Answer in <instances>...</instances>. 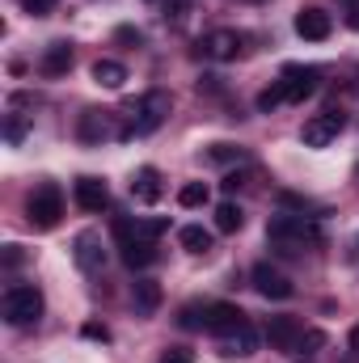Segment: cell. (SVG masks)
<instances>
[{
	"label": "cell",
	"instance_id": "obj_1",
	"mask_svg": "<svg viewBox=\"0 0 359 363\" xmlns=\"http://www.w3.org/2000/svg\"><path fill=\"white\" fill-rule=\"evenodd\" d=\"M165 220H114V241L118 254L131 271H144L157 262V237L165 233Z\"/></svg>",
	"mask_w": 359,
	"mask_h": 363
},
{
	"label": "cell",
	"instance_id": "obj_2",
	"mask_svg": "<svg viewBox=\"0 0 359 363\" xmlns=\"http://www.w3.org/2000/svg\"><path fill=\"white\" fill-rule=\"evenodd\" d=\"M267 241L279 254H304V250H321L326 233L313 216H275L267 224Z\"/></svg>",
	"mask_w": 359,
	"mask_h": 363
},
{
	"label": "cell",
	"instance_id": "obj_3",
	"mask_svg": "<svg viewBox=\"0 0 359 363\" xmlns=\"http://www.w3.org/2000/svg\"><path fill=\"white\" fill-rule=\"evenodd\" d=\"M170 110H174V97L165 89H153V93H144L127 114V123H123V135L118 140H131V135H148V131H157L165 118H170Z\"/></svg>",
	"mask_w": 359,
	"mask_h": 363
},
{
	"label": "cell",
	"instance_id": "obj_4",
	"mask_svg": "<svg viewBox=\"0 0 359 363\" xmlns=\"http://www.w3.org/2000/svg\"><path fill=\"white\" fill-rule=\"evenodd\" d=\"M43 304L47 300H43V291L34 283H13L4 291V300H0V313H4L9 325H34L43 317Z\"/></svg>",
	"mask_w": 359,
	"mask_h": 363
},
{
	"label": "cell",
	"instance_id": "obj_5",
	"mask_svg": "<svg viewBox=\"0 0 359 363\" xmlns=\"http://www.w3.org/2000/svg\"><path fill=\"white\" fill-rule=\"evenodd\" d=\"M26 216H30L34 228H55L60 216H64V194H60V186H55V182H43V186L30 194Z\"/></svg>",
	"mask_w": 359,
	"mask_h": 363
},
{
	"label": "cell",
	"instance_id": "obj_6",
	"mask_svg": "<svg viewBox=\"0 0 359 363\" xmlns=\"http://www.w3.org/2000/svg\"><path fill=\"white\" fill-rule=\"evenodd\" d=\"M343 127H347V114H343V110H321V114H313V118L304 123L300 140H304L309 148H326L330 140H338Z\"/></svg>",
	"mask_w": 359,
	"mask_h": 363
},
{
	"label": "cell",
	"instance_id": "obj_7",
	"mask_svg": "<svg viewBox=\"0 0 359 363\" xmlns=\"http://www.w3.org/2000/svg\"><path fill=\"white\" fill-rule=\"evenodd\" d=\"M250 317L237 308V304H228V300H216V304H203V330L207 334H216V338H228L233 330H241Z\"/></svg>",
	"mask_w": 359,
	"mask_h": 363
},
{
	"label": "cell",
	"instance_id": "obj_8",
	"mask_svg": "<svg viewBox=\"0 0 359 363\" xmlns=\"http://www.w3.org/2000/svg\"><path fill=\"white\" fill-rule=\"evenodd\" d=\"M279 85H283V97H287V101H304L309 93H317L321 72H317V68H304V64H287V68L279 72Z\"/></svg>",
	"mask_w": 359,
	"mask_h": 363
},
{
	"label": "cell",
	"instance_id": "obj_9",
	"mask_svg": "<svg viewBox=\"0 0 359 363\" xmlns=\"http://www.w3.org/2000/svg\"><path fill=\"white\" fill-rule=\"evenodd\" d=\"M250 283H254V291L258 296H267V300H287L296 287H292V279L279 271V267H270V262H258L254 271H250Z\"/></svg>",
	"mask_w": 359,
	"mask_h": 363
},
{
	"label": "cell",
	"instance_id": "obj_10",
	"mask_svg": "<svg viewBox=\"0 0 359 363\" xmlns=\"http://www.w3.org/2000/svg\"><path fill=\"white\" fill-rule=\"evenodd\" d=\"M292 26H296V34H300L304 43H326V38L334 34V17H330L326 9H317V4H309V9H300Z\"/></svg>",
	"mask_w": 359,
	"mask_h": 363
},
{
	"label": "cell",
	"instance_id": "obj_11",
	"mask_svg": "<svg viewBox=\"0 0 359 363\" xmlns=\"http://www.w3.org/2000/svg\"><path fill=\"white\" fill-rule=\"evenodd\" d=\"M72 258H77V267H81L85 274H97L101 267H106V250H101V237H97L93 228L72 241Z\"/></svg>",
	"mask_w": 359,
	"mask_h": 363
},
{
	"label": "cell",
	"instance_id": "obj_12",
	"mask_svg": "<svg viewBox=\"0 0 359 363\" xmlns=\"http://www.w3.org/2000/svg\"><path fill=\"white\" fill-rule=\"evenodd\" d=\"M77 135H81L85 144H101L106 135H123V127H114V114H110V110H85Z\"/></svg>",
	"mask_w": 359,
	"mask_h": 363
},
{
	"label": "cell",
	"instance_id": "obj_13",
	"mask_svg": "<svg viewBox=\"0 0 359 363\" xmlns=\"http://www.w3.org/2000/svg\"><path fill=\"white\" fill-rule=\"evenodd\" d=\"M300 334H304V325L296 321V317H270L267 321V342L270 351H296V342H300Z\"/></svg>",
	"mask_w": 359,
	"mask_h": 363
},
{
	"label": "cell",
	"instance_id": "obj_14",
	"mask_svg": "<svg viewBox=\"0 0 359 363\" xmlns=\"http://www.w3.org/2000/svg\"><path fill=\"white\" fill-rule=\"evenodd\" d=\"M72 199H77L81 211H101L110 203V190H106L101 178H77L72 182Z\"/></svg>",
	"mask_w": 359,
	"mask_h": 363
},
{
	"label": "cell",
	"instance_id": "obj_15",
	"mask_svg": "<svg viewBox=\"0 0 359 363\" xmlns=\"http://www.w3.org/2000/svg\"><path fill=\"white\" fill-rule=\"evenodd\" d=\"M199 47H203V55H211V60H237L241 34H237V30H211Z\"/></svg>",
	"mask_w": 359,
	"mask_h": 363
},
{
	"label": "cell",
	"instance_id": "obj_16",
	"mask_svg": "<svg viewBox=\"0 0 359 363\" xmlns=\"http://www.w3.org/2000/svg\"><path fill=\"white\" fill-rule=\"evenodd\" d=\"M68 68H72V43H51L47 51H43V60H38V72L43 77H68Z\"/></svg>",
	"mask_w": 359,
	"mask_h": 363
},
{
	"label": "cell",
	"instance_id": "obj_17",
	"mask_svg": "<svg viewBox=\"0 0 359 363\" xmlns=\"http://www.w3.org/2000/svg\"><path fill=\"white\" fill-rule=\"evenodd\" d=\"M161 190H165V186H161V169H153V165L136 169V178H131V199H136V203L148 207V203L161 199Z\"/></svg>",
	"mask_w": 359,
	"mask_h": 363
},
{
	"label": "cell",
	"instance_id": "obj_18",
	"mask_svg": "<svg viewBox=\"0 0 359 363\" xmlns=\"http://www.w3.org/2000/svg\"><path fill=\"white\" fill-rule=\"evenodd\" d=\"M123 81H127V68H123L118 60H97V64H93V85H101V89H123Z\"/></svg>",
	"mask_w": 359,
	"mask_h": 363
},
{
	"label": "cell",
	"instance_id": "obj_19",
	"mask_svg": "<svg viewBox=\"0 0 359 363\" xmlns=\"http://www.w3.org/2000/svg\"><path fill=\"white\" fill-rule=\"evenodd\" d=\"M254 351H258V330H254L250 321L224 338V355H254Z\"/></svg>",
	"mask_w": 359,
	"mask_h": 363
},
{
	"label": "cell",
	"instance_id": "obj_20",
	"mask_svg": "<svg viewBox=\"0 0 359 363\" xmlns=\"http://www.w3.org/2000/svg\"><path fill=\"white\" fill-rule=\"evenodd\" d=\"M131 296H136V308L140 313H157L161 308V283L157 279H136Z\"/></svg>",
	"mask_w": 359,
	"mask_h": 363
},
{
	"label": "cell",
	"instance_id": "obj_21",
	"mask_svg": "<svg viewBox=\"0 0 359 363\" xmlns=\"http://www.w3.org/2000/svg\"><path fill=\"white\" fill-rule=\"evenodd\" d=\"M178 241H182L186 254H207V250H211V233H207L203 224H186L178 233Z\"/></svg>",
	"mask_w": 359,
	"mask_h": 363
},
{
	"label": "cell",
	"instance_id": "obj_22",
	"mask_svg": "<svg viewBox=\"0 0 359 363\" xmlns=\"http://www.w3.org/2000/svg\"><path fill=\"white\" fill-rule=\"evenodd\" d=\"M241 224H245V211L237 203H220L216 207V233H241Z\"/></svg>",
	"mask_w": 359,
	"mask_h": 363
},
{
	"label": "cell",
	"instance_id": "obj_23",
	"mask_svg": "<svg viewBox=\"0 0 359 363\" xmlns=\"http://www.w3.org/2000/svg\"><path fill=\"white\" fill-rule=\"evenodd\" d=\"M207 161H216V165H241L245 161V148H237V144H211L207 148Z\"/></svg>",
	"mask_w": 359,
	"mask_h": 363
},
{
	"label": "cell",
	"instance_id": "obj_24",
	"mask_svg": "<svg viewBox=\"0 0 359 363\" xmlns=\"http://www.w3.org/2000/svg\"><path fill=\"white\" fill-rule=\"evenodd\" d=\"M207 199H211L207 182H186V186L178 190V203H182V207H203Z\"/></svg>",
	"mask_w": 359,
	"mask_h": 363
},
{
	"label": "cell",
	"instance_id": "obj_25",
	"mask_svg": "<svg viewBox=\"0 0 359 363\" xmlns=\"http://www.w3.org/2000/svg\"><path fill=\"white\" fill-rule=\"evenodd\" d=\"M321 347H326V334H321V330H304V334H300V342H296V351H300V355H317Z\"/></svg>",
	"mask_w": 359,
	"mask_h": 363
},
{
	"label": "cell",
	"instance_id": "obj_26",
	"mask_svg": "<svg viewBox=\"0 0 359 363\" xmlns=\"http://www.w3.org/2000/svg\"><path fill=\"white\" fill-rule=\"evenodd\" d=\"M279 101H287V97H283V85H279V81H275L270 89H263V93H258V110H263V114H270V110H275Z\"/></svg>",
	"mask_w": 359,
	"mask_h": 363
},
{
	"label": "cell",
	"instance_id": "obj_27",
	"mask_svg": "<svg viewBox=\"0 0 359 363\" xmlns=\"http://www.w3.org/2000/svg\"><path fill=\"white\" fill-rule=\"evenodd\" d=\"M4 140H9V144H21V140H26V118H21V114H9V118H4Z\"/></svg>",
	"mask_w": 359,
	"mask_h": 363
},
{
	"label": "cell",
	"instance_id": "obj_28",
	"mask_svg": "<svg viewBox=\"0 0 359 363\" xmlns=\"http://www.w3.org/2000/svg\"><path fill=\"white\" fill-rule=\"evenodd\" d=\"M114 43H127V47H140V43H144V34H140L136 26H118V30H114Z\"/></svg>",
	"mask_w": 359,
	"mask_h": 363
},
{
	"label": "cell",
	"instance_id": "obj_29",
	"mask_svg": "<svg viewBox=\"0 0 359 363\" xmlns=\"http://www.w3.org/2000/svg\"><path fill=\"white\" fill-rule=\"evenodd\" d=\"M161 363H194V351H190V347H170V351L161 355Z\"/></svg>",
	"mask_w": 359,
	"mask_h": 363
},
{
	"label": "cell",
	"instance_id": "obj_30",
	"mask_svg": "<svg viewBox=\"0 0 359 363\" xmlns=\"http://www.w3.org/2000/svg\"><path fill=\"white\" fill-rule=\"evenodd\" d=\"M81 334L93 338V342H110V330H106V325H97V321H85V325H81Z\"/></svg>",
	"mask_w": 359,
	"mask_h": 363
},
{
	"label": "cell",
	"instance_id": "obj_31",
	"mask_svg": "<svg viewBox=\"0 0 359 363\" xmlns=\"http://www.w3.org/2000/svg\"><path fill=\"white\" fill-rule=\"evenodd\" d=\"M26 262V254H21V245H4V271H17Z\"/></svg>",
	"mask_w": 359,
	"mask_h": 363
},
{
	"label": "cell",
	"instance_id": "obj_32",
	"mask_svg": "<svg viewBox=\"0 0 359 363\" xmlns=\"http://www.w3.org/2000/svg\"><path fill=\"white\" fill-rule=\"evenodd\" d=\"M55 9V0H26V13H34V17H47Z\"/></svg>",
	"mask_w": 359,
	"mask_h": 363
},
{
	"label": "cell",
	"instance_id": "obj_33",
	"mask_svg": "<svg viewBox=\"0 0 359 363\" xmlns=\"http://www.w3.org/2000/svg\"><path fill=\"white\" fill-rule=\"evenodd\" d=\"M182 325H186V330L203 325V317H199V308H194V304H186V308H182Z\"/></svg>",
	"mask_w": 359,
	"mask_h": 363
},
{
	"label": "cell",
	"instance_id": "obj_34",
	"mask_svg": "<svg viewBox=\"0 0 359 363\" xmlns=\"http://www.w3.org/2000/svg\"><path fill=\"white\" fill-rule=\"evenodd\" d=\"M220 186H224V190H237V186H245V174H224Z\"/></svg>",
	"mask_w": 359,
	"mask_h": 363
},
{
	"label": "cell",
	"instance_id": "obj_35",
	"mask_svg": "<svg viewBox=\"0 0 359 363\" xmlns=\"http://www.w3.org/2000/svg\"><path fill=\"white\" fill-rule=\"evenodd\" d=\"M351 347H355V351H359V325H355V330H351Z\"/></svg>",
	"mask_w": 359,
	"mask_h": 363
}]
</instances>
